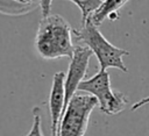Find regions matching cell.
<instances>
[{
	"mask_svg": "<svg viewBox=\"0 0 149 136\" xmlns=\"http://www.w3.org/2000/svg\"><path fill=\"white\" fill-rule=\"evenodd\" d=\"M147 103H149V95L146 96V98H143V99H140L139 101H136L135 103H133V106L130 107V110H132V112H135V110H137L139 108L143 107V106L147 105Z\"/></svg>",
	"mask_w": 149,
	"mask_h": 136,
	"instance_id": "obj_12",
	"label": "cell"
},
{
	"mask_svg": "<svg viewBox=\"0 0 149 136\" xmlns=\"http://www.w3.org/2000/svg\"><path fill=\"white\" fill-rule=\"evenodd\" d=\"M98 106L95 96L85 93H74L64 109L56 136H84L90 115Z\"/></svg>",
	"mask_w": 149,
	"mask_h": 136,
	"instance_id": "obj_3",
	"label": "cell"
},
{
	"mask_svg": "<svg viewBox=\"0 0 149 136\" xmlns=\"http://www.w3.org/2000/svg\"><path fill=\"white\" fill-rule=\"evenodd\" d=\"M128 0H104L101 6L88 17L95 26H100L106 19L114 21L118 19L119 9L126 5Z\"/></svg>",
	"mask_w": 149,
	"mask_h": 136,
	"instance_id": "obj_7",
	"label": "cell"
},
{
	"mask_svg": "<svg viewBox=\"0 0 149 136\" xmlns=\"http://www.w3.org/2000/svg\"><path fill=\"white\" fill-rule=\"evenodd\" d=\"M64 80L65 72L59 71L54 74L52 85L49 94V113L51 119V136L57 135V128L64 110V99H65V90H64Z\"/></svg>",
	"mask_w": 149,
	"mask_h": 136,
	"instance_id": "obj_6",
	"label": "cell"
},
{
	"mask_svg": "<svg viewBox=\"0 0 149 136\" xmlns=\"http://www.w3.org/2000/svg\"><path fill=\"white\" fill-rule=\"evenodd\" d=\"M92 55H93L92 51L86 45L80 43H77L74 45L73 55L70 59V64L68 67V72L65 73V80H64V90H65L64 109L66 108L72 95L78 91V85L84 80L88 69L90 58Z\"/></svg>",
	"mask_w": 149,
	"mask_h": 136,
	"instance_id": "obj_5",
	"label": "cell"
},
{
	"mask_svg": "<svg viewBox=\"0 0 149 136\" xmlns=\"http://www.w3.org/2000/svg\"><path fill=\"white\" fill-rule=\"evenodd\" d=\"M51 3H52V0H40V7H41L42 17H44V16L50 14Z\"/></svg>",
	"mask_w": 149,
	"mask_h": 136,
	"instance_id": "obj_11",
	"label": "cell"
},
{
	"mask_svg": "<svg viewBox=\"0 0 149 136\" xmlns=\"http://www.w3.org/2000/svg\"><path fill=\"white\" fill-rule=\"evenodd\" d=\"M40 112H41L40 107L35 106L33 108V124L26 136H44L42 133V128H41V113Z\"/></svg>",
	"mask_w": 149,
	"mask_h": 136,
	"instance_id": "obj_10",
	"label": "cell"
},
{
	"mask_svg": "<svg viewBox=\"0 0 149 136\" xmlns=\"http://www.w3.org/2000/svg\"><path fill=\"white\" fill-rule=\"evenodd\" d=\"M78 6L81 12V23H84L102 3L104 0H69Z\"/></svg>",
	"mask_w": 149,
	"mask_h": 136,
	"instance_id": "obj_9",
	"label": "cell"
},
{
	"mask_svg": "<svg viewBox=\"0 0 149 136\" xmlns=\"http://www.w3.org/2000/svg\"><path fill=\"white\" fill-rule=\"evenodd\" d=\"M78 91L95 96L100 112L107 115H116L123 112L128 105L127 96L122 92L114 91L111 87L107 70H99L93 77L83 80L78 85Z\"/></svg>",
	"mask_w": 149,
	"mask_h": 136,
	"instance_id": "obj_4",
	"label": "cell"
},
{
	"mask_svg": "<svg viewBox=\"0 0 149 136\" xmlns=\"http://www.w3.org/2000/svg\"><path fill=\"white\" fill-rule=\"evenodd\" d=\"M73 35L77 43L84 44L90 48V50L99 62L100 70H107L109 67H113L125 73L128 72V69L125 65L122 57L128 56L129 51L109 43L100 33L98 26H95L90 19L81 23V28L79 30H74Z\"/></svg>",
	"mask_w": 149,
	"mask_h": 136,
	"instance_id": "obj_2",
	"label": "cell"
},
{
	"mask_svg": "<svg viewBox=\"0 0 149 136\" xmlns=\"http://www.w3.org/2000/svg\"><path fill=\"white\" fill-rule=\"evenodd\" d=\"M40 6V0H0V13L10 16L27 14Z\"/></svg>",
	"mask_w": 149,
	"mask_h": 136,
	"instance_id": "obj_8",
	"label": "cell"
},
{
	"mask_svg": "<svg viewBox=\"0 0 149 136\" xmlns=\"http://www.w3.org/2000/svg\"><path fill=\"white\" fill-rule=\"evenodd\" d=\"M73 29L58 14H49L41 19L35 36V50L47 60L66 57L71 59L74 50Z\"/></svg>",
	"mask_w": 149,
	"mask_h": 136,
	"instance_id": "obj_1",
	"label": "cell"
}]
</instances>
